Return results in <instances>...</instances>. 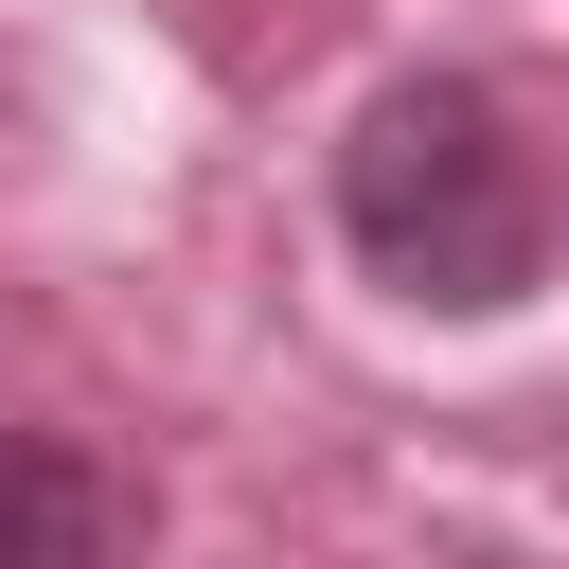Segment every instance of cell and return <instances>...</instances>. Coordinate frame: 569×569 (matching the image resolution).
<instances>
[{
  "mask_svg": "<svg viewBox=\"0 0 569 569\" xmlns=\"http://www.w3.org/2000/svg\"><path fill=\"white\" fill-rule=\"evenodd\" d=\"M338 231L391 302L427 320H498L533 267H551V196H533V142L480 71H391L356 124H338Z\"/></svg>",
  "mask_w": 569,
  "mask_h": 569,
  "instance_id": "6da1fadb",
  "label": "cell"
},
{
  "mask_svg": "<svg viewBox=\"0 0 569 569\" xmlns=\"http://www.w3.org/2000/svg\"><path fill=\"white\" fill-rule=\"evenodd\" d=\"M0 569H142V516L89 445L53 427H0Z\"/></svg>",
  "mask_w": 569,
  "mask_h": 569,
  "instance_id": "7a4b0ae2",
  "label": "cell"
}]
</instances>
